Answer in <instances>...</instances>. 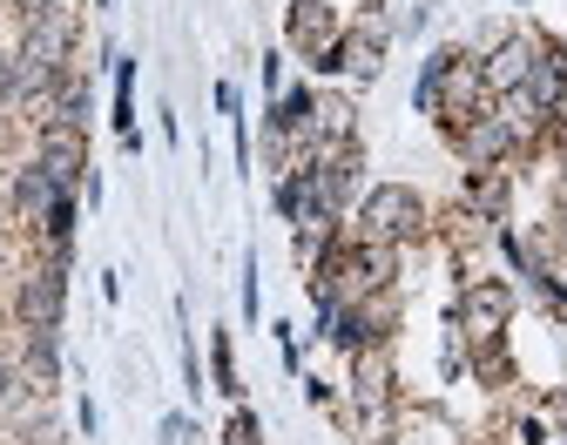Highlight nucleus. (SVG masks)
<instances>
[{
  "label": "nucleus",
  "instance_id": "6e6552de",
  "mask_svg": "<svg viewBox=\"0 0 567 445\" xmlns=\"http://www.w3.org/2000/svg\"><path fill=\"white\" fill-rule=\"evenodd\" d=\"M385 41H392V28L379 14H365L359 28H344V68L359 74V82H372V74L385 68Z\"/></svg>",
  "mask_w": 567,
  "mask_h": 445
},
{
  "label": "nucleus",
  "instance_id": "9d476101",
  "mask_svg": "<svg viewBox=\"0 0 567 445\" xmlns=\"http://www.w3.org/2000/svg\"><path fill=\"white\" fill-rule=\"evenodd\" d=\"M209 358H217V392H230V399H237L244 385H237V364H230V338H224V331H217V344H209Z\"/></svg>",
  "mask_w": 567,
  "mask_h": 445
},
{
  "label": "nucleus",
  "instance_id": "f03ea898",
  "mask_svg": "<svg viewBox=\"0 0 567 445\" xmlns=\"http://www.w3.org/2000/svg\"><path fill=\"white\" fill-rule=\"evenodd\" d=\"M433 222H425V203L405 189V183H379L372 196H365V209H359V237H372V244H419Z\"/></svg>",
  "mask_w": 567,
  "mask_h": 445
},
{
  "label": "nucleus",
  "instance_id": "f257e3e1",
  "mask_svg": "<svg viewBox=\"0 0 567 445\" xmlns=\"http://www.w3.org/2000/svg\"><path fill=\"white\" fill-rule=\"evenodd\" d=\"M433 61H440V82H433V108H425V115H440V128L460 135L466 122H480L493 108V89H486L480 61H466L460 48H440Z\"/></svg>",
  "mask_w": 567,
  "mask_h": 445
},
{
  "label": "nucleus",
  "instance_id": "39448f33",
  "mask_svg": "<svg viewBox=\"0 0 567 445\" xmlns=\"http://www.w3.org/2000/svg\"><path fill=\"white\" fill-rule=\"evenodd\" d=\"M61 290H68V263H34V270H21L14 311H21L28 331H54V324H61Z\"/></svg>",
  "mask_w": 567,
  "mask_h": 445
},
{
  "label": "nucleus",
  "instance_id": "423d86ee",
  "mask_svg": "<svg viewBox=\"0 0 567 445\" xmlns=\"http://www.w3.org/2000/svg\"><path fill=\"white\" fill-rule=\"evenodd\" d=\"M534 54H540V41H527V34H507V41H493V54L480 61V74H486V89H493V95H514V89L527 82V68H534Z\"/></svg>",
  "mask_w": 567,
  "mask_h": 445
},
{
  "label": "nucleus",
  "instance_id": "1a4fd4ad",
  "mask_svg": "<svg viewBox=\"0 0 567 445\" xmlns=\"http://www.w3.org/2000/svg\"><path fill=\"white\" fill-rule=\"evenodd\" d=\"M507 189H514V169H473V183H466V203H473L480 216H493V222H501V209H507Z\"/></svg>",
  "mask_w": 567,
  "mask_h": 445
},
{
  "label": "nucleus",
  "instance_id": "0eeeda50",
  "mask_svg": "<svg viewBox=\"0 0 567 445\" xmlns=\"http://www.w3.org/2000/svg\"><path fill=\"white\" fill-rule=\"evenodd\" d=\"M34 163H48V176H54L61 189H82V176H89L82 128H41V156H34Z\"/></svg>",
  "mask_w": 567,
  "mask_h": 445
},
{
  "label": "nucleus",
  "instance_id": "f8f14e48",
  "mask_svg": "<svg viewBox=\"0 0 567 445\" xmlns=\"http://www.w3.org/2000/svg\"><path fill=\"white\" fill-rule=\"evenodd\" d=\"M372 8H385V0H372Z\"/></svg>",
  "mask_w": 567,
  "mask_h": 445
},
{
  "label": "nucleus",
  "instance_id": "20e7f679",
  "mask_svg": "<svg viewBox=\"0 0 567 445\" xmlns=\"http://www.w3.org/2000/svg\"><path fill=\"white\" fill-rule=\"evenodd\" d=\"M453 142H460V156H466L473 169H507V163L520 156V148H527V142H520V128H514L501 108H486L480 122H466Z\"/></svg>",
  "mask_w": 567,
  "mask_h": 445
},
{
  "label": "nucleus",
  "instance_id": "7ed1b4c3",
  "mask_svg": "<svg viewBox=\"0 0 567 445\" xmlns=\"http://www.w3.org/2000/svg\"><path fill=\"white\" fill-rule=\"evenodd\" d=\"M507 318H514V290H507V283H493V277L466 283V297H460V338H466L473 351H493V344H501Z\"/></svg>",
  "mask_w": 567,
  "mask_h": 445
},
{
  "label": "nucleus",
  "instance_id": "9b49d317",
  "mask_svg": "<svg viewBox=\"0 0 567 445\" xmlns=\"http://www.w3.org/2000/svg\"><path fill=\"white\" fill-rule=\"evenodd\" d=\"M244 318H250V324H257V257H250V263H244Z\"/></svg>",
  "mask_w": 567,
  "mask_h": 445
}]
</instances>
